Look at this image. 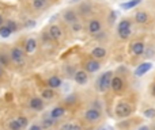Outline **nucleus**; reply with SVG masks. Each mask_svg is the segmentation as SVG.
<instances>
[{"mask_svg": "<svg viewBox=\"0 0 155 130\" xmlns=\"http://www.w3.org/2000/svg\"><path fill=\"white\" fill-rule=\"evenodd\" d=\"M112 79H113V72L112 71H106L101 75V76L97 79L95 81V90L98 92L104 94L110 88V84H112Z\"/></svg>", "mask_w": 155, "mask_h": 130, "instance_id": "1", "label": "nucleus"}, {"mask_svg": "<svg viewBox=\"0 0 155 130\" xmlns=\"http://www.w3.org/2000/svg\"><path fill=\"white\" fill-rule=\"evenodd\" d=\"M8 53H10V59H11V62H12V64H15L18 66H22L25 64L26 53H25L23 48H21V46H18V45L11 46Z\"/></svg>", "mask_w": 155, "mask_h": 130, "instance_id": "2", "label": "nucleus"}, {"mask_svg": "<svg viewBox=\"0 0 155 130\" xmlns=\"http://www.w3.org/2000/svg\"><path fill=\"white\" fill-rule=\"evenodd\" d=\"M102 29H104V22H102L101 18H97V16H94V18H90L87 22V26H86V30H87V34L90 35H97L98 33L102 31Z\"/></svg>", "mask_w": 155, "mask_h": 130, "instance_id": "3", "label": "nucleus"}, {"mask_svg": "<svg viewBox=\"0 0 155 130\" xmlns=\"http://www.w3.org/2000/svg\"><path fill=\"white\" fill-rule=\"evenodd\" d=\"M79 12H78L76 8H65L61 12V21L64 22L65 24L71 26V24L79 22Z\"/></svg>", "mask_w": 155, "mask_h": 130, "instance_id": "4", "label": "nucleus"}, {"mask_svg": "<svg viewBox=\"0 0 155 130\" xmlns=\"http://www.w3.org/2000/svg\"><path fill=\"white\" fill-rule=\"evenodd\" d=\"M76 10H78V12H79V16H82V18H88V16L94 12L93 2H91V0H83V2L79 3Z\"/></svg>", "mask_w": 155, "mask_h": 130, "instance_id": "5", "label": "nucleus"}, {"mask_svg": "<svg viewBox=\"0 0 155 130\" xmlns=\"http://www.w3.org/2000/svg\"><path fill=\"white\" fill-rule=\"evenodd\" d=\"M84 119L90 123H95V122H99V119L102 118V113L99 109H95V107H90L84 111Z\"/></svg>", "mask_w": 155, "mask_h": 130, "instance_id": "6", "label": "nucleus"}, {"mask_svg": "<svg viewBox=\"0 0 155 130\" xmlns=\"http://www.w3.org/2000/svg\"><path fill=\"white\" fill-rule=\"evenodd\" d=\"M114 113L118 118H127L132 114V106L127 102H120V103L116 106Z\"/></svg>", "mask_w": 155, "mask_h": 130, "instance_id": "7", "label": "nucleus"}, {"mask_svg": "<svg viewBox=\"0 0 155 130\" xmlns=\"http://www.w3.org/2000/svg\"><path fill=\"white\" fill-rule=\"evenodd\" d=\"M144 49H146V43L143 42L142 40H135V41H132L131 45H129V50H131L132 56H135V57L143 56Z\"/></svg>", "mask_w": 155, "mask_h": 130, "instance_id": "8", "label": "nucleus"}, {"mask_svg": "<svg viewBox=\"0 0 155 130\" xmlns=\"http://www.w3.org/2000/svg\"><path fill=\"white\" fill-rule=\"evenodd\" d=\"M46 33L49 34V37H51L52 41H60L63 38V34H64V31H63V29L59 26V24H49L48 29H46Z\"/></svg>", "mask_w": 155, "mask_h": 130, "instance_id": "9", "label": "nucleus"}, {"mask_svg": "<svg viewBox=\"0 0 155 130\" xmlns=\"http://www.w3.org/2000/svg\"><path fill=\"white\" fill-rule=\"evenodd\" d=\"M83 68H84V71L87 72V73H95V72H98L99 69H101V62H99L98 60L91 57V59H88L84 61Z\"/></svg>", "mask_w": 155, "mask_h": 130, "instance_id": "10", "label": "nucleus"}, {"mask_svg": "<svg viewBox=\"0 0 155 130\" xmlns=\"http://www.w3.org/2000/svg\"><path fill=\"white\" fill-rule=\"evenodd\" d=\"M134 21L136 24H147L148 22H150V14L146 10H137L136 12H135Z\"/></svg>", "mask_w": 155, "mask_h": 130, "instance_id": "11", "label": "nucleus"}, {"mask_svg": "<svg viewBox=\"0 0 155 130\" xmlns=\"http://www.w3.org/2000/svg\"><path fill=\"white\" fill-rule=\"evenodd\" d=\"M151 68H153V62H151V61H144V62H142V64H139V65L136 66V69L134 71L135 77L144 76L147 72L151 71Z\"/></svg>", "mask_w": 155, "mask_h": 130, "instance_id": "12", "label": "nucleus"}, {"mask_svg": "<svg viewBox=\"0 0 155 130\" xmlns=\"http://www.w3.org/2000/svg\"><path fill=\"white\" fill-rule=\"evenodd\" d=\"M29 107L33 110V111H42L44 107H45V103H44V99L41 96H33L29 100Z\"/></svg>", "mask_w": 155, "mask_h": 130, "instance_id": "13", "label": "nucleus"}, {"mask_svg": "<svg viewBox=\"0 0 155 130\" xmlns=\"http://www.w3.org/2000/svg\"><path fill=\"white\" fill-rule=\"evenodd\" d=\"M125 84H124V80L120 76H113L112 79V84H110V90H113V92L120 94L124 91Z\"/></svg>", "mask_w": 155, "mask_h": 130, "instance_id": "14", "label": "nucleus"}, {"mask_svg": "<svg viewBox=\"0 0 155 130\" xmlns=\"http://www.w3.org/2000/svg\"><path fill=\"white\" fill-rule=\"evenodd\" d=\"M37 40L35 38H33V37H29V38H26L25 40V42H23V50H25V53L26 54H31V53H34L35 52V49H37Z\"/></svg>", "mask_w": 155, "mask_h": 130, "instance_id": "15", "label": "nucleus"}, {"mask_svg": "<svg viewBox=\"0 0 155 130\" xmlns=\"http://www.w3.org/2000/svg\"><path fill=\"white\" fill-rule=\"evenodd\" d=\"M74 81L79 85H84L87 84L88 81V73L84 71V69H78L74 75Z\"/></svg>", "mask_w": 155, "mask_h": 130, "instance_id": "16", "label": "nucleus"}, {"mask_svg": "<svg viewBox=\"0 0 155 130\" xmlns=\"http://www.w3.org/2000/svg\"><path fill=\"white\" fill-rule=\"evenodd\" d=\"M90 54H91V57H93V59H95V60H98V61H99V60L106 59L107 50H106V48H104V46H95V48L90 52Z\"/></svg>", "mask_w": 155, "mask_h": 130, "instance_id": "17", "label": "nucleus"}, {"mask_svg": "<svg viewBox=\"0 0 155 130\" xmlns=\"http://www.w3.org/2000/svg\"><path fill=\"white\" fill-rule=\"evenodd\" d=\"M30 5H31L33 11L41 12V11H45L49 7V2H46V0H30Z\"/></svg>", "mask_w": 155, "mask_h": 130, "instance_id": "18", "label": "nucleus"}, {"mask_svg": "<svg viewBox=\"0 0 155 130\" xmlns=\"http://www.w3.org/2000/svg\"><path fill=\"white\" fill-rule=\"evenodd\" d=\"M65 113H67V109H65L64 106H56V107H53V109L51 110V113H49V117L57 121V119H60L61 117H64Z\"/></svg>", "mask_w": 155, "mask_h": 130, "instance_id": "19", "label": "nucleus"}, {"mask_svg": "<svg viewBox=\"0 0 155 130\" xmlns=\"http://www.w3.org/2000/svg\"><path fill=\"white\" fill-rule=\"evenodd\" d=\"M46 84H48L49 88L57 90V88H60L63 85V79L60 76H57V75H53V76H51L48 80H46Z\"/></svg>", "mask_w": 155, "mask_h": 130, "instance_id": "20", "label": "nucleus"}, {"mask_svg": "<svg viewBox=\"0 0 155 130\" xmlns=\"http://www.w3.org/2000/svg\"><path fill=\"white\" fill-rule=\"evenodd\" d=\"M11 65V59L8 50H4L3 48H0V66L3 68H10Z\"/></svg>", "mask_w": 155, "mask_h": 130, "instance_id": "21", "label": "nucleus"}, {"mask_svg": "<svg viewBox=\"0 0 155 130\" xmlns=\"http://www.w3.org/2000/svg\"><path fill=\"white\" fill-rule=\"evenodd\" d=\"M143 0H129V2H125V3H121L120 4V8L124 11H128V10H132V8H136L139 4H142Z\"/></svg>", "mask_w": 155, "mask_h": 130, "instance_id": "22", "label": "nucleus"}, {"mask_svg": "<svg viewBox=\"0 0 155 130\" xmlns=\"http://www.w3.org/2000/svg\"><path fill=\"white\" fill-rule=\"evenodd\" d=\"M41 98L44 99V100H52V99L56 98V92H54L53 88H44L42 91H41Z\"/></svg>", "mask_w": 155, "mask_h": 130, "instance_id": "23", "label": "nucleus"}, {"mask_svg": "<svg viewBox=\"0 0 155 130\" xmlns=\"http://www.w3.org/2000/svg\"><path fill=\"white\" fill-rule=\"evenodd\" d=\"M132 21L129 18H123L120 22L117 23V31L120 30H128V29H132Z\"/></svg>", "mask_w": 155, "mask_h": 130, "instance_id": "24", "label": "nucleus"}, {"mask_svg": "<svg viewBox=\"0 0 155 130\" xmlns=\"http://www.w3.org/2000/svg\"><path fill=\"white\" fill-rule=\"evenodd\" d=\"M14 33L10 30V27L7 26V24H3V26H0V37L2 38H10L11 35H12Z\"/></svg>", "mask_w": 155, "mask_h": 130, "instance_id": "25", "label": "nucleus"}, {"mask_svg": "<svg viewBox=\"0 0 155 130\" xmlns=\"http://www.w3.org/2000/svg\"><path fill=\"white\" fill-rule=\"evenodd\" d=\"M106 22L109 26H113V24L117 22V12L114 10H110L109 14H107V18H106Z\"/></svg>", "mask_w": 155, "mask_h": 130, "instance_id": "26", "label": "nucleus"}, {"mask_svg": "<svg viewBox=\"0 0 155 130\" xmlns=\"http://www.w3.org/2000/svg\"><path fill=\"white\" fill-rule=\"evenodd\" d=\"M54 123H56V119H53V118H51V117H45L42 119L41 126H42L44 129H51V128H53Z\"/></svg>", "mask_w": 155, "mask_h": 130, "instance_id": "27", "label": "nucleus"}, {"mask_svg": "<svg viewBox=\"0 0 155 130\" xmlns=\"http://www.w3.org/2000/svg\"><path fill=\"white\" fill-rule=\"evenodd\" d=\"M143 57H144V59H153V57H155V48L154 46H146Z\"/></svg>", "mask_w": 155, "mask_h": 130, "instance_id": "28", "label": "nucleus"}, {"mask_svg": "<svg viewBox=\"0 0 155 130\" xmlns=\"http://www.w3.org/2000/svg\"><path fill=\"white\" fill-rule=\"evenodd\" d=\"M7 128H8V130H23V128L19 125V122L16 119L10 121V122L7 123Z\"/></svg>", "mask_w": 155, "mask_h": 130, "instance_id": "29", "label": "nucleus"}, {"mask_svg": "<svg viewBox=\"0 0 155 130\" xmlns=\"http://www.w3.org/2000/svg\"><path fill=\"white\" fill-rule=\"evenodd\" d=\"M5 24L10 27V30H11L12 33H16V31H18V29H19L18 22L14 21V19H10V21H7V22H5Z\"/></svg>", "mask_w": 155, "mask_h": 130, "instance_id": "30", "label": "nucleus"}, {"mask_svg": "<svg viewBox=\"0 0 155 130\" xmlns=\"http://www.w3.org/2000/svg\"><path fill=\"white\" fill-rule=\"evenodd\" d=\"M70 27H71V31H72V33H80L83 30V23L79 21V22H76V23L71 24Z\"/></svg>", "mask_w": 155, "mask_h": 130, "instance_id": "31", "label": "nucleus"}, {"mask_svg": "<svg viewBox=\"0 0 155 130\" xmlns=\"http://www.w3.org/2000/svg\"><path fill=\"white\" fill-rule=\"evenodd\" d=\"M16 121H18L19 125H21L23 129H26L27 126H29V119H27L26 117H18L16 118Z\"/></svg>", "mask_w": 155, "mask_h": 130, "instance_id": "32", "label": "nucleus"}, {"mask_svg": "<svg viewBox=\"0 0 155 130\" xmlns=\"http://www.w3.org/2000/svg\"><path fill=\"white\" fill-rule=\"evenodd\" d=\"M143 114H144L146 118H148V119H153V118H155V109H146Z\"/></svg>", "mask_w": 155, "mask_h": 130, "instance_id": "33", "label": "nucleus"}, {"mask_svg": "<svg viewBox=\"0 0 155 130\" xmlns=\"http://www.w3.org/2000/svg\"><path fill=\"white\" fill-rule=\"evenodd\" d=\"M72 129H74V123H70V122L60 126V130H72Z\"/></svg>", "mask_w": 155, "mask_h": 130, "instance_id": "34", "label": "nucleus"}, {"mask_svg": "<svg viewBox=\"0 0 155 130\" xmlns=\"http://www.w3.org/2000/svg\"><path fill=\"white\" fill-rule=\"evenodd\" d=\"M76 98H78L76 95H70V96H67V98H65V103L72 104L74 102H76Z\"/></svg>", "mask_w": 155, "mask_h": 130, "instance_id": "35", "label": "nucleus"}, {"mask_svg": "<svg viewBox=\"0 0 155 130\" xmlns=\"http://www.w3.org/2000/svg\"><path fill=\"white\" fill-rule=\"evenodd\" d=\"M29 130H45L41 125H38V123H33L31 126H29Z\"/></svg>", "mask_w": 155, "mask_h": 130, "instance_id": "36", "label": "nucleus"}, {"mask_svg": "<svg viewBox=\"0 0 155 130\" xmlns=\"http://www.w3.org/2000/svg\"><path fill=\"white\" fill-rule=\"evenodd\" d=\"M26 26H27V27H34V26H35V22H34V21H27Z\"/></svg>", "mask_w": 155, "mask_h": 130, "instance_id": "37", "label": "nucleus"}, {"mask_svg": "<svg viewBox=\"0 0 155 130\" xmlns=\"http://www.w3.org/2000/svg\"><path fill=\"white\" fill-rule=\"evenodd\" d=\"M5 23V21H4V16L2 15V14H0V26H3V24Z\"/></svg>", "mask_w": 155, "mask_h": 130, "instance_id": "38", "label": "nucleus"}, {"mask_svg": "<svg viewBox=\"0 0 155 130\" xmlns=\"http://www.w3.org/2000/svg\"><path fill=\"white\" fill-rule=\"evenodd\" d=\"M72 130H83V128L80 125H74V129Z\"/></svg>", "mask_w": 155, "mask_h": 130, "instance_id": "39", "label": "nucleus"}, {"mask_svg": "<svg viewBox=\"0 0 155 130\" xmlns=\"http://www.w3.org/2000/svg\"><path fill=\"white\" fill-rule=\"evenodd\" d=\"M137 130H150V128H148V126H146V125H143V126H140Z\"/></svg>", "mask_w": 155, "mask_h": 130, "instance_id": "40", "label": "nucleus"}, {"mask_svg": "<svg viewBox=\"0 0 155 130\" xmlns=\"http://www.w3.org/2000/svg\"><path fill=\"white\" fill-rule=\"evenodd\" d=\"M3 76H4V71H3V66H0V80L3 79Z\"/></svg>", "mask_w": 155, "mask_h": 130, "instance_id": "41", "label": "nucleus"}, {"mask_svg": "<svg viewBox=\"0 0 155 130\" xmlns=\"http://www.w3.org/2000/svg\"><path fill=\"white\" fill-rule=\"evenodd\" d=\"M151 94H153V96L155 98V83L153 84V87H151Z\"/></svg>", "mask_w": 155, "mask_h": 130, "instance_id": "42", "label": "nucleus"}, {"mask_svg": "<svg viewBox=\"0 0 155 130\" xmlns=\"http://www.w3.org/2000/svg\"><path fill=\"white\" fill-rule=\"evenodd\" d=\"M70 2H71V3H80L82 0H70Z\"/></svg>", "mask_w": 155, "mask_h": 130, "instance_id": "43", "label": "nucleus"}, {"mask_svg": "<svg viewBox=\"0 0 155 130\" xmlns=\"http://www.w3.org/2000/svg\"><path fill=\"white\" fill-rule=\"evenodd\" d=\"M102 130H106V129H102Z\"/></svg>", "mask_w": 155, "mask_h": 130, "instance_id": "44", "label": "nucleus"}, {"mask_svg": "<svg viewBox=\"0 0 155 130\" xmlns=\"http://www.w3.org/2000/svg\"><path fill=\"white\" fill-rule=\"evenodd\" d=\"M154 129H155V125H154Z\"/></svg>", "mask_w": 155, "mask_h": 130, "instance_id": "45", "label": "nucleus"}, {"mask_svg": "<svg viewBox=\"0 0 155 130\" xmlns=\"http://www.w3.org/2000/svg\"><path fill=\"white\" fill-rule=\"evenodd\" d=\"M46 2H49V0H46Z\"/></svg>", "mask_w": 155, "mask_h": 130, "instance_id": "46", "label": "nucleus"}]
</instances>
